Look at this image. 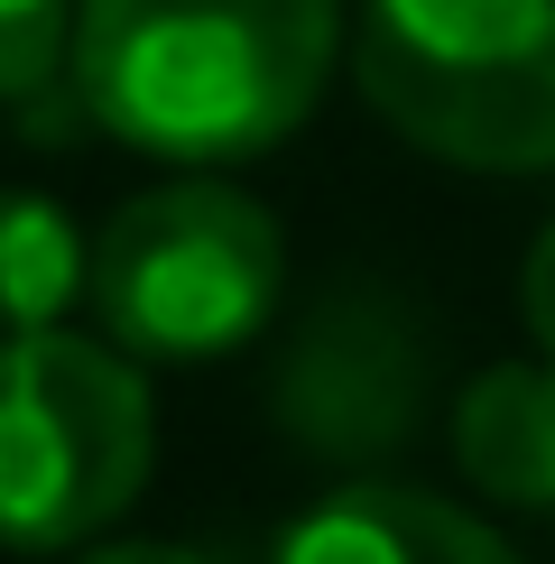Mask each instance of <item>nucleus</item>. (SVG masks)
<instances>
[{
	"label": "nucleus",
	"mask_w": 555,
	"mask_h": 564,
	"mask_svg": "<svg viewBox=\"0 0 555 564\" xmlns=\"http://www.w3.org/2000/svg\"><path fill=\"white\" fill-rule=\"evenodd\" d=\"M269 564H519L509 536L407 481H342L278 528Z\"/></svg>",
	"instance_id": "nucleus-6"
},
{
	"label": "nucleus",
	"mask_w": 555,
	"mask_h": 564,
	"mask_svg": "<svg viewBox=\"0 0 555 564\" xmlns=\"http://www.w3.org/2000/svg\"><path fill=\"white\" fill-rule=\"evenodd\" d=\"M454 454L491 500L555 519V361H491L454 408Z\"/></svg>",
	"instance_id": "nucleus-7"
},
{
	"label": "nucleus",
	"mask_w": 555,
	"mask_h": 564,
	"mask_svg": "<svg viewBox=\"0 0 555 564\" xmlns=\"http://www.w3.org/2000/svg\"><path fill=\"white\" fill-rule=\"evenodd\" d=\"M92 296V241L56 195L0 185V343L10 334H56Z\"/></svg>",
	"instance_id": "nucleus-8"
},
{
	"label": "nucleus",
	"mask_w": 555,
	"mask_h": 564,
	"mask_svg": "<svg viewBox=\"0 0 555 564\" xmlns=\"http://www.w3.org/2000/svg\"><path fill=\"white\" fill-rule=\"evenodd\" d=\"M519 315H527V334H537V351L555 361V223L537 231V250H527V269H519Z\"/></svg>",
	"instance_id": "nucleus-10"
},
{
	"label": "nucleus",
	"mask_w": 555,
	"mask_h": 564,
	"mask_svg": "<svg viewBox=\"0 0 555 564\" xmlns=\"http://www.w3.org/2000/svg\"><path fill=\"white\" fill-rule=\"evenodd\" d=\"M75 0H0V102H29L65 75Z\"/></svg>",
	"instance_id": "nucleus-9"
},
{
	"label": "nucleus",
	"mask_w": 555,
	"mask_h": 564,
	"mask_svg": "<svg viewBox=\"0 0 555 564\" xmlns=\"http://www.w3.org/2000/svg\"><path fill=\"white\" fill-rule=\"evenodd\" d=\"M416 389H426V343L399 305L380 296H342L306 315V334L287 343V370H278V426L296 444L334 463H370L399 454L416 426Z\"/></svg>",
	"instance_id": "nucleus-5"
},
{
	"label": "nucleus",
	"mask_w": 555,
	"mask_h": 564,
	"mask_svg": "<svg viewBox=\"0 0 555 564\" xmlns=\"http://www.w3.org/2000/svg\"><path fill=\"white\" fill-rule=\"evenodd\" d=\"M352 75L445 167H555V0H361Z\"/></svg>",
	"instance_id": "nucleus-2"
},
{
	"label": "nucleus",
	"mask_w": 555,
	"mask_h": 564,
	"mask_svg": "<svg viewBox=\"0 0 555 564\" xmlns=\"http://www.w3.org/2000/svg\"><path fill=\"white\" fill-rule=\"evenodd\" d=\"M75 564H214V555H195V546H92Z\"/></svg>",
	"instance_id": "nucleus-11"
},
{
	"label": "nucleus",
	"mask_w": 555,
	"mask_h": 564,
	"mask_svg": "<svg viewBox=\"0 0 555 564\" xmlns=\"http://www.w3.org/2000/svg\"><path fill=\"white\" fill-rule=\"evenodd\" d=\"M157 416L139 370L84 334L0 343V546L56 555L102 536L149 490Z\"/></svg>",
	"instance_id": "nucleus-4"
},
{
	"label": "nucleus",
	"mask_w": 555,
	"mask_h": 564,
	"mask_svg": "<svg viewBox=\"0 0 555 564\" xmlns=\"http://www.w3.org/2000/svg\"><path fill=\"white\" fill-rule=\"evenodd\" d=\"M342 0H75L65 75L92 130L167 167L260 158L315 111Z\"/></svg>",
	"instance_id": "nucleus-1"
},
{
	"label": "nucleus",
	"mask_w": 555,
	"mask_h": 564,
	"mask_svg": "<svg viewBox=\"0 0 555 564\" xmlns=\"http://www.w3.org/2000/svg\"><path fill=\"white\" fill-rule=\"evenodd\" d=\"M287 241L260 195L222 176H176L130 195L92 231V315L111 351L139 361H214L278 315Z\"/></svg>",
	"instance_id": "nucleus-3"
}]
</instances>
